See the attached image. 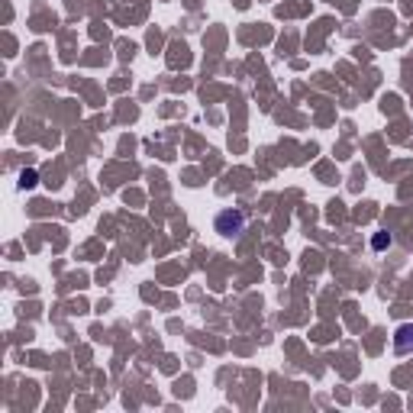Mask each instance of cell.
Segmentation results:
<instances>
[{"label":"cell","instance_id":"obj_3","mask_svg":"<svg viewBox=\"0 0 413 413\" xmlns=\"http://www.w3.org/2000/svg\"><path fill=\"white\" fill-rule=\"evenodd\" d=\"M20 188H23V190L36 188V171H23V175H20Z\"/></svg>","mask_w":413,"mask_h":413},{"label":"cell","instance_id":"obj_2","mask_svg":"<svg viewBox=\"0 0 413 413\" xmlns=\"http://www.w3.org/2000/svg\"><path fill=\"white\" fill-rule=\"evenodd\" d=\"M394 352L397 355H410L413 352V326H400L397 332H394Z\"/></svg>","mask_w":413,"mask_h":413},{"label":"cell","instance_id":"obj_1","mask_svg":"<svg viewBox=\"0 0 413 413\" xmlns=\"http://www.w3.org/2000/svg\"><path fill=\"white\" fill-rule=\"evenodd\" d=\"M245 226V213L243 210H236V213H220L217 217V233L220 236H239V230Z\"/></svg>","mask_w":413,"mask_h":413}]
</instances>
